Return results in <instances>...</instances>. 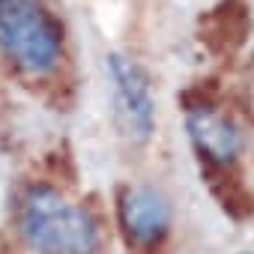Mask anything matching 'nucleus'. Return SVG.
I'll list each match as a JSON object with an SVG mask.
<instances>
[{
  "label": "nucleus",
  "instance_id": "obj_1",
  "mask_svg": "<svg viewBox=\"0 0 254 254\" xmlns=\"http://www.w3.org/2000/svg\"><path fill=\"white\" fill-rule=\"evenodd\" d=\"M21 230L39 254H96L99 227L84 206L69 203L57 189L36 183L18 209Z\"/></svg>",
  "mask_w": 254,
  "mask_h": 254
},
{
  "label": "nucleus",
  "instance_id": "obj_2",
  "mask_svg": "<svg viewBox=\"0 0 254 254\" xmlns=\"http://www.w3.org/2000/svg\"><path fill=\"white\" fill-rule=\"evenodd\" d=\"M60 24L39 0H0V51L21 72H51L60 60Z\"/></svg>",
  "mask_w": 254,
  "mask_h": 254
},
{
  "label": "nucleus",
  "instance_id": "obj_3",
  "mask_svg": "<svg viewBox=\"0 0 254 254\" xmlns=\"http://www.w3.org/2000/svg\"><path fill=\"white\" fill-rule=\"evenodd\" d=\"M108 75L114 90V120L132 144L150 141L156 129V99L147 72L126 54H108Z\"/></svg>",
  "mask_w": 254,
  "mask_h": 254
},
{
  "label": "nucleus",
  "instance_id": "obj_4",
  "mask_svg": "<svg viewBox=\"0 0 254 254\" xmlns=\"http://www.w3.org/2000/svg\"><path fill=\"white\" fill-rule=\"evenodd\" d=\"M117 218L129 245L153 248L171 230V203L153 186H129L117 197Z\"/></svg>",
  "mask_w": 254,
  "mask_h": 254
},
{
  "label": "nucleus",
  "instance_id": "obj_5",
  "mask_svg": "<svg viewBox=\"0 0 254 254\" xmlns=\"http://www.w3.org/2000/svg\"><path fill=\"white\" fill-rule=\"evenodd\" d=\"M251 36V6L245 0H218V3L200 15L197 39L215 57L236 54Z\"/></svg>",
  "mask_w": 254,
  "mask_h": 254
},
{
  "label": "nucleus",
  "instance_id": "obj_6",
  "mask_svg": "<svg viewBox=\"0 0 254 254\" xmlns=\"http://www.w3.org/2000/svg\"><path fill=\"white\" fill-rule=\"evenodd\" d=\"M186 132L200 156V162H236L242 150L239 129L218 114V108L186 111Z\"/></svg>",
  "mask_w": 254,
  "mask_h": 254
},
{
  "label": "nucleus",
  "instance_id": "obj_7",
  "mask_svg": "<svg viewBox=\"0 0 254 254\" xmlns=\"http://www.w3.org/2000/svg\"><path fill=\"white\" fill-rule=\"evenodd\" d=\"M200 177L209 194L233 221H245L248 215H254V194L248 191L236 162H200Z\"/></svg>",
  "mask_w": 254,
  "mask_h": 254
},
{
  "label": "nucleus",
  "instance_id": "obj_8",
  "mask_svg": "<svg viewBox=\"0 0 254 254\" xmlns=\"http://www.w3.org/2000/svg\"><path fill=\"white\" fill-rule=\"evenodd\" d=\"M183 111H203V108H218V84L215 81H197L180 93Z\"/></svg>",
  "mask_w": 254,
  "mask_h": 254
}]
</instances>
